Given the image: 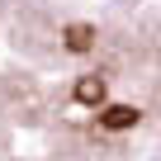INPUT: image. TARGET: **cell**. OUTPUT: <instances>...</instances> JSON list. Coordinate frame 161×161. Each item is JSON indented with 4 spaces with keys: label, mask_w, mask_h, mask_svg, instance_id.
Returning <instances> with one entry per match:
<instances>
[{
    "label": "cell",
    "mask_w": 161,
    "mask_h": 161,
    "mask_svg": "<svg viewBox=\"0 0 161 161\" xmlns=\"http://www.w3.org/2000/svg\"><path fill=\"white\" fill-rule=\"evenodd\" d=\"M62 38H66V52H90L95 47V29L90 24H66Z\"/></svg>",
    "instance_id": "2"
},
{
    "label": "cell",
    "mask_w": 161,
    "mask_h": 161,
    "mask_svg": "<svg viewBox=\"0 0 161 161\" xmlns=\"http://www.w3.org/2000/svg\"><path fill=\"white\" fill-rule=\"evenodd\" d=\"M100 123H104V128H114V133H123V128H133V123H137V109H133V104H109V109L100 114Z\"/></svg>",
    "instance_id": "3"
},
{
    "label": "cell",
    "mask_w": 161,
    "mask_h": 161,
    "mask_svg": "<svg viewBox=\"0 0 161 161\" xmlns=\"http://www.w3.org/2000/svg\"><path fill=\"white\" fill-rule=\"evenodd\" d=\"M104 90H109L104 76H80L71 95H76V104H104Z\"/></svg>",
    "instance_id": "1"
}]
</instances>
